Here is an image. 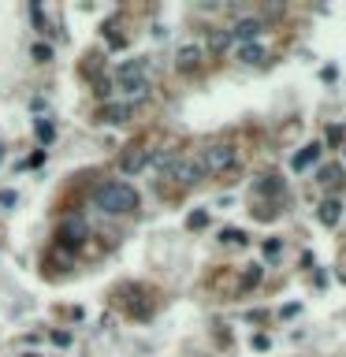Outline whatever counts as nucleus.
<instances>
[{"label": "nucleus", "mask_w": 346, "mask_h": 357, "mask_svg": "<svg viewBox=\"0 0 346 357\" xmlns=\"http://www.w3.org/2000/svg\"><path fill=\"white\" fill-rule=\"evenodd\" d=\"M0 205H15V194H12V190H4V194H0Z\"/></svg>", "instance_id": "nucleus-26"}, {"label": "nucleus", "mask_w": 346, "mask_h": 357, "mask_svg": "<svg viewBox=\"0 0 346 357\" xmlns=\"http://www.w3.org/2000/svg\"><path fill=\"white\" fill-rule=\"evenodd\" d=\"M327 142H332V145L343 142V127H332V131H327Z\"/></svg>", "instance_id": "nucleus-23"}, {"label": "nucleus", "mask_w": 346, "mask_h": 357, "mask_svg": "<svg viewBox=\"0 0 346 357\" xmlns=\"http://www.w3.org/2000/svg\"><path fill=\"white\" fill-rule=\"evenodd\" d=\"M0 157H4V145H0Z\"/></svg>", "instance_id": "nucleus-27"}, {"label": "nucleus", "mask_w": 346, "mask_h": 357, "mask_svg": "<svg viewBox=\"0 0 346 357\" xmlns=\"http://www.w3.org/2000/svg\"><path fill=\"white\" fill-rule=\"evenodd\" d=\"M276 253H279V242L272 238V242H265V257H276Z\"/></svg>", "instance_id": "nucleus-24"}, {"label": "nucleus", "mask_w": 346, "mask_h": 357, "mask_svg": "<svg viewBox=\"0 0 346 357\" xmlns=\"http://www.w3.org/2000/svg\"><path fill=\"white\" fill-rule=\"evenodd\" d=\"M261 30H265V23L253 19V15H246V19H239V23L231 26V38L239 41V45H253V41L261 38Z\"/></svg>", "instance_id": "nucleus-5"}, {"label": "nucleus", "mask_w": 346, "mask_h": 357, "mask_svg": "<svg viewBox=\"0 0 346 357\" xmlns=\"http://www.w3.org/2000/svg\"><path fill=\"white\" fill-rule=\"evenodd\" d=\"M321 179H324V186H327V182H332V186H335V182H339V168H332V171H324V175H321Z\"/></svg>", "instance_id": "nucleus-22"}, {"label": "nucleus", "mask_w": 346, "mask_h": 357, "mask_svg": "<svg viewBox=\"0 0 346 357\" xmlns=\"http://www.w3.org/2000/svg\"><path fill=\"white\" fill-rule=\"evenodd\" d=\"M205 224H208V213H205V208H197V213L186 216V227H190V231H202Z\"/></svg>", "instance_id": "nucleus-15"}, {"label": "nucleus", "mask_w": 346, "mask_h": 357, "mask_svg": "<svg viewBox=\"0 0 346 357\" xmlns=\"http://www.w3.org/2000/svg\"><path fill=\"white\" fill-rule=\"evenodd\" d=\"M239 60L242 63H261V60H265V49H261L257 41H253V45H239Z\"/></svg>", "instance_id": "nucleus-12"}, {"label": "nucleus", "mask_w": 346, "mask_h": 357, "mask_svg": "<svg viewBox=\"0 0 346 357\" xmlns=\"http://www.w3.org/2000/svg\"><path fill=\"white\" fill-rule=\"evenodd\" d=\"M97 119H101V123H127V119H131V108L127 105H105L101 112H97Z\"/></svg>", "instance_id": "nucleus-10"}, {"label": "nucleus", "mask_w": 346, "mask_h": 357, "mask_svg": "<svg viewBox=\"0 0 346 357\" xmlns=\"http://www.w3.org/2000/svg\"><path fill=\"white\" fill-rule=\"evenodd\" d=\"M339 216H343V205H339L335 197L321 201V213H316V219H321L324 227H335V224H339Z\"/></svg>", "instance_id": "nucleus-9"}, {"label": "nucleus", "mask_w": 346, "mask_h": 357, "mask_svg": "<svg viewBox=\"0 0 346 357\" xmlns=\"http://www.w3.org/2000/svg\"><path fill=\"white\" fill-rule=\"evenodd\" d=\"M235 160H239V149L227 145V142H216V145H208V149L202 153L205 171H227V168H235Z\"/></svg>", "instance_id": "nucleus-3"}, {"label": "nucleus", "mask_w": 346, "mask_h": 357, "mask_svg": "<svg viewBox=\"0 0 346 357\" xmlns=\"http://www.w3.org/2000/svg\"><path fill=\"white\" fill-rule=\"evenodd\" d=\"M94 201H97V208H105V213H112V216L134 213V208H138V190L123 179H108L94 190Z\"/></svg>", "instance_id": "nucleus-1"}, {"label": "nucleus", "mask_w": 346, "mask_h": 357, "mask_svg": "<svg viewBox=\"0 0 346 357\" xmlns=\"http://www.w3.org/2000/svg\"><path fill=\"white\" fill-rule=\"evenodd\" d=\"M268 346H272L268 335H253V350H268Z\"/></svg>", "instance_id": "nucleus-21"}, {"label": "nucleus", "mask_w": 346, "mask_h": 357, "mask_svg": "<svg viewBox=\"0 0 346 357\" xmlns=\"http://www.w3.org/2000/svg\"><path fill=\"white\" fill-rule=\"evenodd\" d=\"M149 164H153V168H171V164H175V153H171V149H157V153H149Z\"/></svg>", "instance_id": "nucleus-14"}, {"label": "nucleus", "mask_w": 346, "mask_h": 357, "mask_svg": "<svg viewBox=\"0 0 346 357\" xmlns=\"http://www.w3.org/2000/svg\"><path fill=\"white\" fill-rule=\"evenodd\" d=\"M60 235L67 238L71 246H78L82 238H86V224H82V216H67V219H63V224H60Z\"/></svg>", "instance_id": "nucleus-8"}, {"label": "nucleus", "mask_w": 346, "mask_h": 357, "mask_svg": "<svg viewBox=\"0 0 346 357\" xmlns=\"http://www.w3.org/2000/svg\"><path fill=\"white\" fill-rule=\"evenodd\" d=\"M52 134H56V127H52V123H38V138L41 142H52Z\"/></svg>", "instance_id": "nucleus-17"}, {"label": "nucleus", "mask_w": 346, "mask_h": 357, "mask_svg": "<svg viewBox=\"0 0 346 357\" xmlns=\"http://www.w3.org/2000/svg\"><path fill=\"white\" fill-rule=\"evenodd\" d=\"M120 168H123V175H138V171H145L149 168V149H131L120 160Z\"/></svg>", "instance_id": "nucleus-7"}, {"label": "nucleus", "mask_w": 346, "mask_h": 357, "mask_svg": "<svg viewBox=\"0 0 346 357\" xmlns=\"http://www.w3.org/2000/svg\"><path fill=\"white\" fill-rule=\"evenodd\" d=\"M116 78H120V86L127 89L131 97H142L145 89H149V63H145L142 56L127 60L120 63V71H116Z\"/></svg>", "instance_id": "nucleus-2"}, {"label": "nucleus", "mask_w": 346, "mask_h": 357, "mask_svg": "<svg viewBox=\"0 0 346 357\" xmlns=\"http://www.w3.org/2000/svg\"><path fill=\"white\" fill-rule=\"evenodd\" d=\"M94 94L101 97V100H105L108 94H112V86H108V78H97V89H94Z\"/></svg>", "instance_id": "nucleus-20"}, {"label": "nucleus", "mask_w": 346, "mask_h": 357, "mask_svg": "<svg viewBox=\"0 0 346 357\" xmlns=\"http://www.w3.org/2000/svg\"><path fill=\"white\" fill-rule=\"evenodd\" d=\"M168 171H171V179H179L183 186H197V182H202V179L208 175L202 160H175Z\"/></svg>", "instance_id": "nucleus-4"}, {"label": "nucleus", "mask_w": 346, "mask_h": 357, "mask_svg": "<svg viewBox=\"0 0 346 357\" xmlns=\"http://www.w3.org/2000/svg\"><path fill=\"white\" fill-rule=\"evenodd\" d=\"M34 60H52V49H49V45H34Z\"/></svg>", "instance_id": "nucleus-18"}, {"label": "nucleus", "mask_w": 346, "mask_h": 357, "mask_svg": "<svg viewBox=\"0 0 346 357\" xmlns=\"http://www.w3.org/2000/svg\"><path fill=\"white\" fill-rule=\"evenodd\" d=\"M52 343H60V346H67V343H71V335H67V332H52Z\"/></svg>", "instance_id": "nucleus-25"}, {"label": "nucleus", "mask_w": 346, "mask_h": 357, "mask_svg": "<svg viewBox=\"0 0 346 357\" xmlns=\"http://www.w3.org/2000/svg\"><path fill=\"white\" fill-rule=\"evenodd\" d=\"M202 60H205L202 45H183V49L175 52V67L179 71H197V67H202Z\"/></svg>", "instance_id": "nucleus-6"}, {"label": "nucleus", "mask_w": 346, "mask_h": 357, "mask_svg": "<svg viewBox=\"0 0 346 357\" xmlns=\"http://www.w3.org/2000/svg\"><path fill=\"white\" fill-rule=\"evenodd\" d=\"M224 242H227V246H246V235L235 231V227H227V231H224Z\"/></svg>", "instance_id": "nucleus-16"}, {"label": "nucleus", "mask_w": 346, "mask_h": 357, "mask_svg": "<svg viewBox=\"0 0 346 357\" xmlns=\"http://www.w3.org/2000/svg\"><path fill=\"white\" fill-rule=\"evenodd\" d=\"M257 283H261V268H250L246 279H242V287H257Z\"/></svg>", "instance_id": "nucleus-19"}, {"label": "nucleus", "mask_w": 346, "mask_h": 357, "mask_svg": "<svg viewBox=\"0 0 346 357\" xmlns=\"http://www.w3.org/2000/svg\"><path fill=\"white\" fill-rule=\"evenodd\" d=\"M231 30H213V34H208V49H213V52H224V49H231Z\"/></svg>", "instance_id": "nucleus-11"}, {"label": "nucleus", "mask_w": 346, "mask_h": 357, "mask_svg": "<svg viewBox=\"0 0 346 357\" xmlns=\"http://www.w3.org/2000/svg\"><path fill=\"white\" fill-rule=\"evenodd\" d=\"M316 157H321V145H309L305 153H298V157H294V171H302V168H309V164H313Z\"/></svg>", "instance_id": "nucleus-13"}]
</instances>
